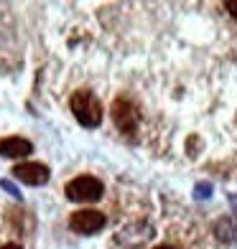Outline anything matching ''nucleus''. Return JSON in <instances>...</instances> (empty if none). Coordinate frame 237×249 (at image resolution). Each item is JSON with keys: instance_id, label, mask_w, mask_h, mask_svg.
<instances>
[{"instance_id": "f257e3e1", "label": "nucleus", "mask_w": 237, "mask_h": 249, "mask_svg": "<svg viewBox=\"0 0 237 249\" xmlns=\"http://www.w3.org/2000/svg\"><path fill=\"white\" fill-rule=\"evenodd\" d=\"M69 107L74 112L77 122L84 124V127H99L102 124V102L89 89H77L69 99Z\"/></svg>"}, {"instance_id": "f03ea898", "label": "nucleus", "mask_w": 237, "mask_h": 249, "mask_svg": "<svg viewBox=\"0 0 237 249\" xmlns=\"http://www.w3.org/2000/svg\"><path fill=\"white\" fill-rule=\"evenodd\" d=\"M64 194H66V198H69V201L92 203L97 198H102L105 186H102V180L95 178V176H77V178H72L69 183L64 186Z\"/></svg>"}, {"instance_id": "7ed1b4c3", "label": "nucleus", "mask_w": 237, "mask_h": 249, "mask_svg": "<svg viewBox=\"0 0 237 249\" xmlns=\"http://www.w3.org/2000/svg\"><path fill=\"white\" fill-rule=\"evenodd\" d=\"M110 112H112V120H115V124H118L120 132H128V135H130V132L138 130L140 112H138V107H135L128 97H118L115 102H112Z\"/></svg>"}, {"instance_id": "20e7f679", "label": "nucleus", "mask_w": 237, "mask_h": 249, "mask_svg": "<svg viewBox=\"0 0 237 249\" xmlns=\"http://www.w3.org/2000/svg\"><path fill=\"white\" fill-rule=\"evenodd\" d=\"M105 224H107L105 213L95 211V209H82V211H74L69 216V229L77 231V234H95V231L102 229Z\"/></svg>"}, {"instance_id": "39448f33", "label": "nucleus", "mask_w": 237, "mask_h": 249, "mask_svg": "<svg viewBox=\"0 0 237 249\" xmlns=\"http://www.w3.org/2000/svg\"><path fill=\"white\" fill-rule=\"evenodd\" d=\"M10 173H13L20 183H26V186H43L51 178L49 165H43V163H20Z\"/></svg>"}, {"instance_id": "423d86ee", "label": "nucleus", "mask_w": 237, "mask_h": 249, "mask_svg": "<svg viewBox=\"0 0 237 249\" xmlns=\"http://www.w3.org/2000/svg\"><path fill=\"white\" fill-rule=\"evenodd\" d=\"M33 153V145L23 138H0V155L5 158H26Z\"/></svg>"}, {"instance_id": "0eeeda50", "label": "nucleus", "mask_w": 237, "mask_h": 249, "mask_svg": "<svg viewBox=\"0 0 237 249\" xmlns=\"http://www.w3.org/2000/svg\"><path fill=\"white\" fill-rule=\"evenodd\" d=\"M214 234L219 242H237V216H224L214 224Z\"/></svg>"}, {"instance_id": "6e6552de", "label": "nucleus", "mask_w": 237, "mask_h": 249, "mask_svg": "<svg viewBox=\"0 0 237 249\" xmlns=\"http://www.w3.org/2000/svg\"><path fill=\"white\" fill-rule=\"evenodd\" d=\"M212 196V183H207V180H201V183L194 186V198H209Z\"/></svg>"}, {"instance_id": "1a4fd4ad", "label": "nucleus", "mask_w": 237, "mask_h": 249, "mask_svg": "<svg viewBox=\"0 0 237 249\" xmlns=\"http://www.w3.org/2000/svg\"><path fill=\"white\" fill-rule=\"evenodd\" d=\"M0 188H5V191H8V194L13 196V198H20V191H18V188H16L13 183H10L8 178H3V180H0Z\"/></svg>"}, {"instance_id": "9d476101", "label": "nucleus", "mask_w": 237, "mask_h": 249, "mask_svg": "<svg viewBox=\"0 0 237 249\" xmlns=\"http://www.w3.org/2000/svg\"><path fill=\"white\" fill-rule=\"evenodd\" d=\"M224 8L230 10V16H232V18H237V0H230V3H224Z\"/></svg>"}, {"instance_id": "9b49d317", "label": "nucleus", "mask_w": 237, "mask_h": 249, "mask_svg": "<svg viewBox=\"0 0 237 249\" xmlns=\"http://www.w3.org/2000/svg\"><path fill=\"white\" fill-rule=\"evenodd\" d=\"M227 198H230V203H232V206H235V213H237V194H230Z\"/></svg>"}, {"instance_id": "f8f14e48", "label": "nucleus", "mask_w": 237, "mask_h": 249, "mask_svg": "<svg viewBox=\"0 0 237 249\" xmlns=\"http://www.w3.org/2000/svg\"><path fill=\"white\" fill-rule=\"evenodd\" d=\"M0 249H23V247H20V244H3Z\"/></svg>"}, {"instance_id": "ddd939ff", "label": "nucleus", "mask_w": 237, "mask_h": 249, "mask_svg": "<svg viewBox=\"0 0 237 249\" xmlns=\"http://www.w3.org/2000/svg\"><path fill=\"white\" fill-rule=\"evenodd\" d=\"M156 249H178V247H171V244H161V247H156Z\"/></svg>"}]
</instances>
